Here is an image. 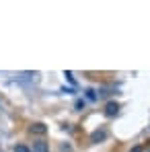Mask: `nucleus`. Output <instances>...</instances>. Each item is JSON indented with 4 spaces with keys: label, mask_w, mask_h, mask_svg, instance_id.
Returning a JSON list of instances; mask_svg holds the SVG:
<instances>
[{
    "label": "nucleus",
    "mask_w": 150,
    "mask_h": 152,
    "mask_svg": "<svg viewBox=\"0 0 150 152\" xmlns=\"http://www.w3.org/2000/svg\"><path fill=\"white\" fill-rule=\"evenodd\" d=\"M29 132H31V134H39V136H41V134H45V132H48V127H45V124L37 121V124H33V126L29 127Z\"/></svg>",
    "instance_id": "2"
},
{
    "label": "nucleus",
    "mask_w": 150,
    "mask_h": 152,
    "mask_svg": "<svg viewBox=\"0 0 150 152\" xmlns=\"http://www.w3.org/2000/svg\"><path fill=\"white\" fill-rule=\"evenodd\" d=\"M130 152H144V150H142V146H134Z\"/></svg>",
    "instance_id": "7"
},
{
    "label": "nucleus",
    "mask_w": 150,
    "mask_h": 152,
    "mask_svg": "<svg viewBox=\"0 0 150 152\" xmlns=\"http://www.w3.org/2000/svg\"><path fill=\"white\" fill-rule=\"evenodd\" d=\"M33 152H50L48 142H35V144H33Z\"/></svg>",
    "instance_id": "4"
},
{
    "label": "nucleus",
    "mask_w": 150,
    "mask_h": 152,
    "mask_svg": "<svg viewBox=\"0 0 150 152\" xmlns=\"http://www.w3.org/2000/svg\"><path fill=\"white\" fill-rule=\"evenodd\" d=\"M105 136H107V132H105V129H97V132H93L91 142H101V140H105Z\"/></svg>",
    "instance_id": "3"
},
{
    "label": "nucleus",
    "mask_w": 150,
    "mask_h": 152,
    "mask_svg": "<svg viewBox=\"0 0 150 152\" xmlns=\"http://www.w3.org/2000/svg\"><path fill=\"white\" fill-rule=\"evenodd\" d=\"M103 113H105L107 117H115V115L119 113V105H117L115 101H109L107 105H105V111H103Z\"/></svg>",
    "instance_id": "1"
},
{
    "label": "nucleus",
    "mask_w": 150,
    "mask_h": 152,
    "mask_svg": "<svg viewBox=\"0 0 150 152\" xmlns=\"http://www.w3.org/2000/svg\"><path fill=\"white\" fill-rule=\"evenodd\" d=\"M86 97L93 101V99H97V95H95V91H86Z\"/></svg>",
    "instance_id": "6"
},
{
    "label": "nucleus",
    "mask_w": 150,
    "mask_h": 152,
    "mask_svg": "<svg viewBox=\"0 0 150 152\" xmlns=\"http://www.w3.org/2000/svg\"><path fill=\"white\" fill-rule=\"evenodd\" d=\"M15 152H31L27 146H23V144H19V146H15Z\"/></svg>",
    "instance_id": "5"
}]
</instances>
